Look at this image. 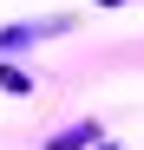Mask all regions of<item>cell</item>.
I'll return each instance as SVG.
<instances>
[{
	"mask_svg": "<svg viewBox=\"0 0 144 150\" xmlns=\"http://www.w3.org/2000/svg\"><path fill=\"white\" fill-rule=\"evenodd\" d=\"M0 85H7V91H26L33 79H26V72H20V65H0Z\"/></svg>",
	"mask_w": 144,
	"mask_h": 150,
	"instance_id": "6da1fadb",
	"label": "cell"
}]
</instances>
